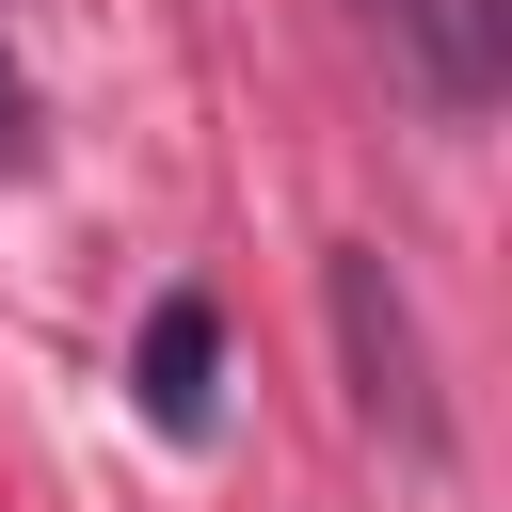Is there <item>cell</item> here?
<instances>
[{
  "label": "cell",
  "instance_id": "cell-1",
  "mask_svg": "<svg viewBox=\"0 0 512 512\" xmlns=\"http://www.w3.org/2000/svg\"><path fill=\"white\" fill-rule=\"evenodd\" d=\"M320 304H336V352H352V400L432 464L448 448V400H432V336H416V304H400V272L368 256V240H336L320 256Z\"/></svg>",
  "mask_w": 512,
  "mask_h": 512
},
{
  "label": "cell",
  "instance_id": "cell-2",
  "mask_svg": "<svg viewBox=\"0 0 512 512\" xmlns=\"http://www.w3.org/2000/svg\"><path fill=\"white\" fill-rule=\"evenodd\" d=\"M208 400H224V320H208V304L176 288V304L144 320V416H160V432L192 448V432H208Z\"/></svg>",
  "mask_w": 512,
  "mask_h": 512
},
{
  "label": "cell",
  "instance_id": "cell-3",
  "mask_svg": "<svg viewBox=\"0 0 512 512\" xmlns=\"http://www.w3.org/2000/svg\"><path fill=\"white\" fill-rule=\"evenodd\" d=\"M384 32H416V80H432L448 112L496 96V0H384Z\"/></svg>",
  "mask_w": 512,
  "mask_h": 512
},
{
  "label": "cell",
  "instance_id": "cell-4",
  "mask_svg": "<svg viewBox=\"0 0 512 512\" xmlns=\"http://www.w3.org/2000/svg\"><path fill=\"white\" fill-rule=\"evenodd\" d=\"M0 144H32V128H16V80H0Z\"/></svg>",
  "mask_w": 512,
  "mask_h": 512
}]
</instances>
